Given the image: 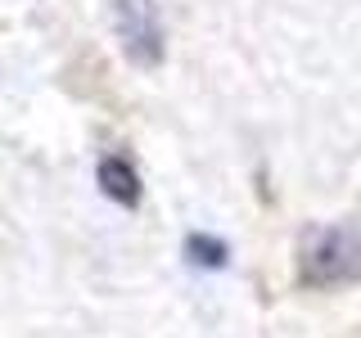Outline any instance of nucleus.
Here are the masks:
<instances>
[{
    "label": "nucleus",
    "instance_id": "nucleus-1",
    "mask_svg": "<svg viewBox=\"0 0 361 338\" xmlns=\"http://www.w3.org/2000/svg\"><path fill=\"white\" fill-rule=\"evenodd\" d=\"M302 284H348L361 280V221H334L302 234L298 248Z\"/></svg>",
    "mask_w": 361,
    "mask_h": 338
},
{
    "label": "nucleus",
    "instance_id": "nucleus-2",
    "mask_svg": "<svg viewBox=\"0 0 361 338\" xmlns=\"http://www.w3.org/2000/svg\"><path fill=\"white\" fill-rule=\"evenodd\" d=\"M109 18H113V37H118L122 54L131 63H140V68L163 63L167 32H163L158 0H109Z\"/></svg>",
    "mask_w": 361,
    "mask_h": 338
},
{
    "label": "nucleus",
    "instance_id": "nucleus-3",
    "mask_svg": "<svg viewBox=\"0 0 361 338\" xmlns=\"http://www.w3.org/2000/svg\"><path fill=\"white\" fill-rule=\"evenodd\" d=\"M99 189H104L113 203H122V208H135V203H140V176H135V167L118 154L99 158Z\"/></svg>",
    "mask_w": 361,
    "mask_h": 338
},
{
    "label": "nucleus",
    "instance_id": "nucleus-4",
    "mask_svg": "<svg viewBox=\"0 0 361 338\" xmlns=\"http://www.w3.org/2000/svg\"><path fill=\"white\" fill-rule=\"evenodd\" d=\"M185 253H190V262H199V266H226V244L208 239V234H190Z\"/></svg>",
    "mask_w": 361,
    "mask_h": 338
}]
</instances>
